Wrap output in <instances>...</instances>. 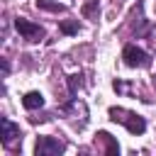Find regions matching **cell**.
I'll use <instances>...</instances> for the list:
<instances>
[{"label":"cell","mask_w":156,"mask_h":156,"mask_svg":"<svg viewBox=\"0 0 156 156\" xmlns=\"http://www.w3.org/2000/svg\"><path fill=\"white\" fill-rule=\"evenodd\" d=\"M110 119H112V122L124 124L132 134H144V129H146V122H144V117H141V115L127 112V110H122V107H110Z\"/></svg>","instance_id":"cell-1"},{"label":"cell","mask_w":156,"mask_h":156,"mask_svg":"<svg viewBox=\"0 0 156 156\" xmlns=\"http://www.w3.org/2000/svg\"><path fill=\"white\" fill-rule=\"evenodd\" d=\"M154 85H156V78H154Z\"/></svg>","instance_id":"cell-12"},{"label":"cell","mask_w":156,"mask_h":156,"mask_svg":"<svg viewBox=\"0 0 156 156\" xmlns=\"http://www.w3.org/2000/svg\"><path fill=\"white\" fill-rule=\"evenodd\" d=\"M10 73V63H7V58H2V76H7Z\"/></svg>","instance_id":"cell-11"},{"label":"cell","mask_w":156,"mask_h":156,"mask_svg":"<svg viewBox=\"0 0 156 156\" xmlns=\"http://www.w3.org/2000/svg\"><path fill=\"white\" fill-rule=\"evenodd\" d=\"M66 151V144L56 136H37V144H34V154L37 156H56V154H63Z\"/></svg>","instance_id":"cell-2"},{"label":"cell","mask_w":156,"mask_h":156,"mask_svg":"<svg viewBox=\"0 0 156 156\" xmlns=\"http://www.w3.org/2000/svg\"><path fill=\"white\" fill-rule=\"evenodd\" d=\"M80 12H83V17H85V20H93V22H98V15H100V5H98V0H90V2H85V5L80 7Z\"/></svg>","instance_id":"cell-7"},{"label":"cell","mask_w":156,"mask_h":156,"mask_svg":"<svg viewBox=\"0 0 156 156\" xmlns=\"http://www.w3.org/2000/svg\"><path fill=\"white\" fill-rule=\"evenodd\" d=\"M22 105H24L27 110H39V107L44 105V95H41L39 90H32V93H27V95L22 98Z\"/></svg>","instance_id":"cell-6"},{"label":"cell","mask_w":156,"mask_h":156,"mask_svg":"<svg viewBox=\"0 0 156 156\" xmlns=\"http://www.w3.org/2000/svg\"><path fill=\"white\" fill-rule=\"evenodd\" d=\"M61 32H63V34H76V32H78V22L63 20V22H61Z\"/></svg>","instance_id":"cell-10"},{"label":"cell","mask_w":156,"mask_h":156,"mask_svg":"<svg viewBox=\"0 0 156 156\" xmlns=\"http://www.w3.org/2000/svg\"><path fill=\"white\" fill-rule=\"evenodd\" d=\"M15 29L22 34V39H27V41H41L44 39V27H39V24H34V22H29V20H24V17H17L15 20Z\"/></svg>","instance_id":"cell-4"},{"label":"cell","mask_w":156,"mask_h":156,"mask_svg":"<svg viewBox=\"0 0 156 156\" xmlns=\"http://www.w3.org/2000/svg\"><path fill=\"white\" fill-rule=\"evenodd\" d=\"M20 136H22L20 127H17L12 119L2 117V119H0V141H2V146H12V141L20 139Z\"/></svg>","instance_id":"cell-5"},{"label":"cell","mask_w":156,"mask_h":156,"mask_svg":"<svg viewBox=\"0 0 156 156\" xmlns=\"http://www.w3.org/2000/svg\"><path fill=\"white\" fill-rule=\"evenodd\" d=\"M122 58H124V63H127L129 68H146V66L151 63L149 54H146L144 49L134 46V44H127V46H124V51H122Z\"/></svg>","instance_id":"cell-3"},{"label":"cell","mask_w":156,"mask_h":156,"mask_svg":"<svg viewBox=\"0 0 156 156\" xmlns=\"http://www.w3.org/2000/svg\"><path fill=\"white\" fill-rule=\"evenodd\" d=\"M37 5H39L41 10H49V12H63V10H66L61 2H51V0H37Z\"/></svg>","instance_id":"cell-8"},{"label":"cell","mask_w":156,"mask_h":156,"mask_svg":"<svg viewBox=\"0 0 156 156\" xmlns=\"http://www.w3.org/2000/svg\"><path fill=\"white\" fill-rule=\"evenodd\" d=\"M100 136L107 141V154H119V146H117V141L112 139V134H107V132H100Z\"/></svg>","instance_id":"cell-9"}]
</instances>
